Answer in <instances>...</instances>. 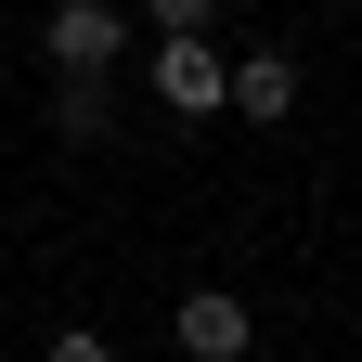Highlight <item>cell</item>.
<instances>
[{
	"instance_id": "obj_1",
	"label": "cell",
	"mask_w": 362,
	"mask_h": 362,
	"mask_svg": "<svg viewBox=\"0 0 362 362\" xmlns=\"http://www.w3.org/2000/svg\"><path fill=\"white\" fill-rule=\"evenodd\" d=\"M39 52H52V78H117V52H129V13H117V0H52Z\"/></svg>"
},
{
	"instance_id": "obj_2",
	"label": "cell",
	"mask_w": 362,
	"mask_h": 362,
	"mask_svg": "<svg viewBox=\"0 0 362 362\" xmlns=\"http://www.w3.org/2000/svg\"><path fill=\"white\" fill-rule=\"evenodd\" d=\"M220 78H233V65H220L207 26H168V39H156V104H168V117H220Z\"/></svg>"
},
{
	"instance_id": "obj_3",
	"label": "cell",
	"mask_w": 362,
	"mask_h": 362,
	"mask_svg": "<svg viewBox=\"0 0 362 362\" xmlns=\"http://www.w3.org/2000/svg\"><path fill=\"white\" fill-rule=\"evenodd\" d=\"M168 337H181V362H246V337H259V310L233 298V285H194L168 310Z\"/></svg>"
},
{
	"instance_id": "obj_4",
	"label": "cell",
	"mask_w": 362,
	"mask_h": 362,
	"mask_svg": "<svg viewBox=\"0 0 362 362\" xmlns=\"http://www.w3.org/2000/svg\"><path fill=\"white\" fill-rule=\"evenodd\" d=\"M220 104H233V117H259V129H285V117H298V65H285V52H233Z\"/></svg>"
},
{
	"instance_id": "obj_5",
	"label": "cell",
	"mask_w": 362,
	"mask_h": 362,
	"mask_svg": "<svg viewBox=\"0 0 362 362\" xmlns=\"http://www.w3.org/2000/svg\"><path fill=\"white\" fill-rule=\"evenodd\" d=\"M52 129H65V143H104V129H117L104 78H65V90H52Z\"/></svg>"
},
{
	"instance_id": "obj_6",
	"label": "cell",
	"mask_w": 362,
	"mask_h": 362,
	"mask_svg": "<svg viewBox=\"0 0 362 362\" xmlns=\"http://www.w3.org/2000/svg\"><path fill=\"white\" fill-rule=\"evenodd\" d=\"M52 362H117V349L90 337V324H65V337H52Z\"/></svg>"
},
{
	"instance_id": "obj_7",
	"label": "cell",
	"mask_w": 362,
	"mask_h": 362,
	"mask_svg": "<svg viewBox=\"0 0 362 362\" xmlns=\"http://www.w3.org/2000/svg\"><path fill=\"white\" fill-rule=\"evenodd\" d=\"M143 13H156V26H207L220 0H143Z\"/></svg>"
}]
</instances>
